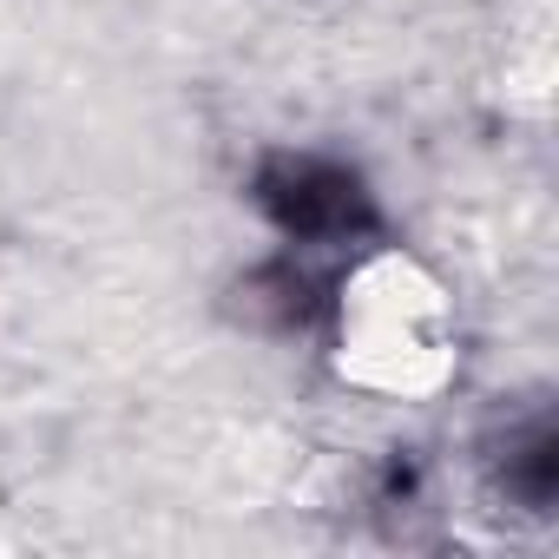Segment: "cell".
<instances>
[{"mask_svg": "<svg viewBox=\"0 0 559 559\" xmlns=\"http://www.w3.org/2000/svg\"><path fill=\"white\" fill-rule=\"evenodd\" d=\"M250 198L290 243H356L376 230V204H369L362 178L330 158L276 152V158H263Z\"/></svg>", "mask_w": 559, "mask_h": 559, "instance_id": "cell-1", "label": "cell"}, {"mask_svg": "<svg viewBox=\"0 0 559 559\" xmlns=\"http://www.w3.org/2000/svg\"><path fill=\"white\" fill-rule=\"evenodd\" d=\"M237 297H243V310L263 330H310L330 310V284H323L310 263H297V257H276V263L250 270Z\"/></svg>", "mask_w": 559, "mask_h": 559, "instance_id": "cell-2", "label": "cell"}, {"mask_svg": "<svg viewBox=\"0 0 559 559\" xmlns=\"http://www.w3.org/2000/svg\"><path fill=\"white\" fill-rule=\"evenodd\" d=\"M493 480L526 513H546L552 507V493H559V435H552L546 415H526L520 428H507V441L493 454Z\"/></svg>", "mask_w": 559, "mask_h": 559, "instance_id": "cell-3", "label": "cell"}]
</instances>
